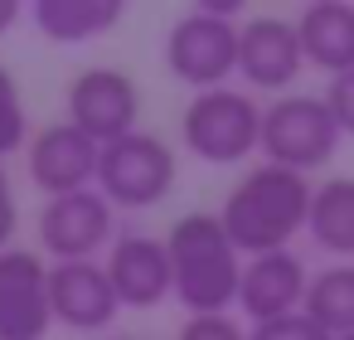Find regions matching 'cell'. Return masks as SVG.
<instances>
[{
	"mask_svg": "<svg viewBox=\"0 0 354 340\" xmlns=\"http://www.w3.org/2000/svg\"><path fill=\"white\" fill-rule=\"evenodd\" d=\"M310 195L315 185L296 170H281V165H252L233 195L223 199L218 219H223V233L233 238L238 253L248 258H262V253H281L296 233H306V219H310Z\"/></svg>",
	"mask_w": 354,
	"mask_h": 340,
	"instance_id": "6da1fadb",
	"label": "cell"
},
{
	"mask_svg": "<svg viewBox=\"0 0 354 340\" xmlns=\"http://www.w3.org/2000/svg\"><path fill=\"white\" fill-rule=\"evenodd\" d=\"M170 253V277H175V301L189 316H223L238 306V282H243V253L223 233L218 214H185L165 233Z\"/></svg>",
	"mask_w": 354,
	"mask_h": 340,
	"instance_id": "7a4b0ae2",
	"label": "cell"
},
{
	"mask_svg": "<svg viewBox=\"0 0 354 340\" xmlns=\"http://www.w3.org/2000/svg\"><path fill=\"white\" fill-rule=\"evenodd\" d=\"M180 136H185L189 156H199L209 165H233V161L257 151V141H262V107L243 88L194 93L185 117H180Z\"/></svg>",
	"mask_w": 354,
	"mask_h": 340,
	"instance_id": "3957f363",
	"label": "cell"
},
{
	"mask_svg": "<svg viewBox=\"0 0 354 340\" xmlns=\"http://www.w3.org/2000/svg\"><path fill=\"white\" fill-rule=\"evenodd\" d=\"M257 151L267 156V165L310 175L315 165H325L339 151V127L325 107V98L315 93H286L272 107H262V141Z\"/></svg>",
	"mask_w": 354,
	"mask_h": 340,
	"instance_id": "277c9868",
	"label": "cell"
},
{
	"mask_svg": "<svg viewBox=\"0 0 354 340\" xmlns=\"http://www.w3.org/2000/svg\"><path fill=\"white\" fill-rule=\"evenodd\" d=\"M170 185H175V151L151 132H131L102 146L97 156V195L112 209H151L170 195Z\"/></svg>",
	"mask_w": 354,
	"mask_h": 340,
	"instance_id": "5b68a950",
	"label": "cell"
},
{
	"mask_svg": "<svg viewBox=\"0 0 354 340\" xmlns=\"http://www.w3.org/2000/svg\"><path fill=\"white\" fill-rule=\"evenodd\" d=\"M165 69L194 93L228 88V78L238 73V25L194 6L165 35Z\"/></svg>",
	"mask_w": 354,
	"mask_h": 340,
	"instance_id": "8992f818",
	"label": "cell"
},
{
	"mask_svg": "<svg viewBox=\"0 0 354 340\" xmlns=\"http://www.w3.org/2000/svg\"><path fill=\"white\" fill-rule=\"evenodd\" d=\"M112 229H117V209L97 195V185L44 199L39 209V248L54 262H97V253L112 248Z\"/></svg>",
	"mask_w": 354,
	"mask_h": 340,
	"instance_id": "52a82bcc",
	"label": "cell"
},
{
	"mask_svg": "<svg viewBox=\"0 0 354 340\" xmlns=\"http://www.w3.org/2000/svg\"><path fill=\"white\" fill-rule=\"evenodd\" d=\"M68 122L97 141V146H112L131 132H141V93L131 83V73L122 69H88L68 83Z\"/></svg>",
	"mask_w": 354,
	"mask_h": 340,
	"instance_id": "ba28073f",
	"label": "cell"
},
{
	"mask_svg": "<svg viewBox=\"0 0 354 340\" xmlns=\"http://www.w3.org/2000/svg\"><path fill=\"white\" fill-rule=\"evenodd\" d=\"M54 325L49 267L35 248L0 253V340H44Z\"/></svg>",
	"mask_w": 354,
	"mask_h": 340,
	"instance_id": "9c48e42d",
	"label": "cell"
},
{
	"mask_svg": "<svg viewBox=\"0 0 354 340\" xmlns=\"http://www.w3.org/2000/svg\"><path fill=\"white\" fill-rule=\"evenodd\" d=\"M306 69V54H301V35H296V20H281V15H252L238 25V78L248 88H262V93H286Z\"/></svg>",
	"mask_w": 354,
	"mask_h": 340,
	"instance_id": "30bf717a",
	"label": "cell"
},
{
	"mask_svg": "<svg viewBox=\"0 0 354 340\" xmlns=\"http://www.w3.org/2000/svg\"><path fill=\"white\" fill-rule=\"evenodd\" d=\"M97 156H102V146L88 141L73 122H54V127H44L39 136H30V146H25L30 180H35L49 199L93 190V185H97Z\"/></svg>",
	"mask_w": 354,
	"mask_h": 340,
	"instance_id": "8fae6325",
	"label": "cell"
},
{
	"mask_svg": "<svg viewBox=\"0 0 354 340\" xmlns=\"http://www.w3.org/2000/svg\"><path fill=\"white\" fill-rule=\"evenodd\" d=\"M107 282L117 292L122 306H160L165 296H175V277H170V253L165 238L151 233H122L107 248Z\"/></svg>",
	"mask_w": 354,
	"mask_h": 340,
	"instance_id": "7c38bea8",
	"label": "cell"
},
{
	"mask_svg": "<svg viewBox=\"0 0 354 340\" xmlns=\"http://www.w3.org/2000/svg\"><path fill=\"white\" fill-rule=\"evenodd\" d=\"M306 287H310V272H306V262L291 248L248 258L243 262V282H238V311L252 325L277 321V316H291V311H301Z\"/></svg>",
	"mask_w": 354,
	"mask_h": 340,
	"instance_id": "4fadbf2b",
	"label": "cell"
},
{
	"mask_svg": "<svg viewBox=\"0 0 354 340\" xmlns=\"http://www.w3.org/2000/svg\"><path fill=\"white\" fill-rule=\"evenodd\" d=\"M49 306L68 330H107L122 311L102 262H54L49 267Z\"/></svg>",
	"mask_w": 354,
	"mask_h": 340,
	"instance_id": "5bb4252c",
	"label": "cell"
},
{
	"mask_svg": "<svg viewBox=\"0 0 354 340\" xmlns=\"http://www.w3.org/2000/svg\"><path fill=\"white\" fill-rule=\"evenodd\" d=\"M301 54L310 69L339 78L354 69V6L349 0H315L296 15Z\"/></svg>",
	"mask_w": 354,
	"mask_h": 340,
	"instance_id": "9a60e30c",
	"label": "cell"
},
{
	"mask_svg": "<svg viewBox=\"0 0 354 340\" xmlns=\"http://www.w3.org/2000/svg\"><path fill=\"white\" fill-rule=\"evenodd\" d=\"M122 0H35V25L54 44H83L122 20Z\"/></svg>",
	"mask_w": 354,
	"mask_h": 340,
	"instance_id": "2e32d148",
	"label": "cell"
},
{
	"mask_svg": "<svg viewBox=\"0 0 354 340\" xmlns=\"http://www.w3.org/2000/svg\"><path fill=\"white\" fill-rule=\"evenodd\" d=\"M306 233L330 258H354V175H335L325 185H315Z\"/></svg>",
	"mask_w": 354,
	"mask_h": 340,
	"instance_id": "e0dca14e",
	"label": "cell"
},
{
	"mask_svg": "<svg viewBox=\"0 0 354 340\" xmlns=\"http://www.w3.org/2000/svg\"><path fill=\"white\" fill-rule=\"evenodd\" d=\"M301 311L335 340V335H354V262H335L325 272L310 277Z\"/></svg>",
	"mask_w": 354,
	"mask_h": 340,
	"instance_id": "ac0fdd59",
	"label": "cell"
},
{
	"mask_svg": "<svg viewBox=\"0 0 354 340\" xmlns=\"http://www.w3.org/2000/svg\"><path fill=\"white\" fill-rule=\"evenodd\" d=\"M20 146H30V112H25L15 73L0 64V165H6V156H15Z\"/></svg>",
	"mask_w": 354,
	"mask_h": 340,
	"instance_id": "d6986e66",
	"label": "cell"
},
{
	"mask_svg": "<svg viewBox=\"0 0 354 340\" xmlns=\"http://www.w3.org/2000/svg\"><path fill=\"white\" fill-rule=\"evenodd\" d=\"M248 340H330L306 311H291V316H277V321H262L248 330Z\"/></svg>",
	"mask_w": 354,
	"mask_h": 340,
	"instance_id": "ffe728a7",
	"label": "cell"
},
{
	"mask_svg": "<svg viewBox=\"0 0 354 340\" xmlns=\"http://www.w3.org/2000/svg\"><path fill=\"white\" fill-rule=\"evenodd\" d=\"M320 98H325V107H330V117H335L339 136H354V69H349V73H339V78H330Z\"/></svg>",
	"mask_w": 354,
	"mask_h": 340,
	"instance_id": "44dd1931",
	"label": "cell"
},
{
	"mask_svg": "<svg viewBox=\"0 0 354 340\" xmlns=\"http://www.w3.org/2000/svg\"><path fill=\"white\" fill-rule=\"evenodd\" d=\"M175 340H248V330L223 311V316H189Z\"/></svg>",
	"mask_w": 354,
	"mask_h": 340,
	"instance_id": "7402d4cb",
	"label": "cell"
},
{
	"mask_svg": "<svg viewBox=\"0 0 354 340\" xmlns=\"http://www.w3.org/2000/svg\"><path fill=\"white\" fill-rule=\"evenodd\" d=\"M15 224H20V204H15V185L6 175V165H0V253L10 248L15 238Z\"/></svg>",
	"mask_w": 354,
	"mask_h": 340,
	"instance_id": "603a6c76",
	"label": "cell"
},
{
	"mask_svg": "<svg viewBox=\"0 0 354 340\" xmlns=\"http://www.w3.org/2000/svg\"><path fill=\"white\" fill-rule=\"evenodd\" d=\"M15 20H20V0H0V35H6Z\"/></svg>",
	"mask_w": 354,
	"mask_h": 340,
	"instance_id": "cb8c5ba5",
	"label": "cell"
},
{
	"mask_svg": "<svg viewBox=\"0 0 354 340\" xmlns=\"http://www.w3.org/2000/svg\"><path fill=\"white\" fill-rule=\"evenodd\" d=\"M102 340H146V335H102Z\"/></svg>",
	"mask_w": 354,
	"mask_h": 340,
	"instance_id": "d4e9b609",
	"label": "cell"
},
{
	"mask_svg": "<svg viewBox=\"0 0 354 340\" xmlns=\"http://www.w3.org/2000/svg\"><path fill=\"white\" fill-rule=\"evenodd\" d=\"M335 340H354V335H335Z\"/></svg>",
	"mask_w": 354,
	"mask_h": 340,
	"instance_id": "484cf974",
	"label": "cell"
}]
</instances>
